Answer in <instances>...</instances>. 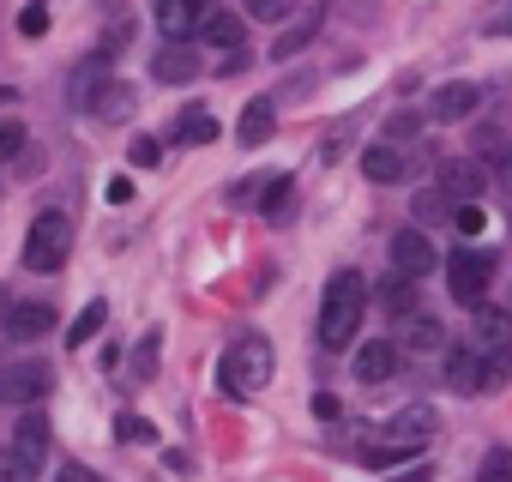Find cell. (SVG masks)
I'll return each mask as SVG.
<instances>
[{"instance_id":"1","label":"cell","mask_w":512,"mask_h":482,"mask_svg":"<svg viewBox=\"0 0 512 482\" xmlns=\"http://www.w3.org/2000/svg\"><path fill=\"white\" fill-rule=\"evenodd\" d=\"M362 314H368V284H362V272H338V278L326 284L320 344H326V350H350L356 332H362Z\"/></svg>"},{"instance_id":"2","label":"cell","mask_w":512,"mask_h":482,"mask_svg":"<svg viewBox=\"0 0 512 482\" xmlns=\"http://www.w3.org/2000/svg\"><path fill=\"white\" fill-rule=\"evenodd\" d=\"M217 386H223L229 398H253V392H266V386H272V338L241 332V338L223 350V362H217Z\"/></svg>"},{"instance_id":"3","label":"cell","mask_w":512,"mask_h":482,"mask_svg":"<svg viewBox=\"0 0 512 482\" xmlns=\"http://www.w3.org/2000/svg\"><path fill=\"white\" fill-rule=\"evenodd\" d=\"M67 248H73V223L67 211H43L25 235V266L31 272H61L67 266Z\"/></svg>"},{"instance_id":"4","label":"cell","mask_w":512,"mask_h":482,"mask_svg":"<svg viewBox=\"0 0 512 482\" xmlns=\"http://www.w3.org/2000/svg\"><path fill=\"white\" fill-rule=\"evenodd\" d=\"M488 278H494V260L476 254V248H464V254L446 260V290H452V302H464V308H476V302L488 296Z\"/></svg>"},{"instance_id":"5","label":"cell","mask_w":512,"mask_h":482,"mask_svg":"<svg viewBox=\"0 0 512 482\" xmlns=\"http://www.w3.org/2000/svg\"><path fill=\"white\" fill-rule=\"evenodd\" d=\"M49 386H55V374H49V362H37V356L0 368V404H37Z\"/></svg>"},{"instance_id":"6","label":"cell","mask_w":512,"mask_h":482,"mask_svg":"<svg viewBox=\"0 0 512 482\" xmlns=\"http://www.w3.org/2000/svg\"><path fill=\"white\" fill-rule=\"evenodd\" d=\"M440 266V254H434V241L422 235V229H398L392 235V272H404V278H428Z\"/></svg>"},{"instance_id":"7","label":"cell","mask_w":512,"mask_h":482,"mask_svg":"<svg viewBox=\"0 0 512 482\" xmlns=\"http://www.w3.org/2000/svg\"><path fill=\"white\" fill-rule=\"evenodd\" d=\"M434 434V410L428 404H404L392 422H386V446H404V452H422Z\"/></svg>"},{"instance_id":"8","label":"cell","mask_w":512,"mask_h":482,"mask_svg":"<svg viewBox=\"0 0 512 482\" xmlns=\"http://www.w3.org/2000/svg\"><path fill=\"white\" fill-rule=\"evenodd\" d=\"M476 103H482V91H476L470 79H452V85L434 91L428 115H434V121H464V115H476Z\"/></svg>"},{"instance_id":"9","label":"cell","mask_w":512,"mask_h":482,"mask_svg":"<svg viewBox=\"0 0 512 482\" xmlns=\"http://www.w3.org/2000/svg\"><path fill=\"white\" fill-rule=\"evenodd\" d=\"M482 181H488V169L476 157H446L440 163V193H452V199H476Z\"/></svg>"},{"instance_id":"10","label":"cell","mask_w":512,"mask_h":482,"mask_svg":"<svg viewBox=\"0 0 512 482\" xmlns=\"http://www.w3.org/2000/svg\"><path fill=\"white\" fill-rule=\"evenodd\" d=\"M392 374H398V344H392V338H374V344L356 350V380H362V386H380V380H392Z\"/></svg>"},{"instance_id":"11","label":"cell","mask_w":512,"mask_h":482,"mask_svg":"<svg viewBox=\"0 0 512 482\" xmlns=\"http://www.w3.org/2000/svg\"><path fill=\"white\" fill-rule=\"evenodd\" d=\"M157 25H163V37H193L199 25H205V0H157Z\"/></svg>"},{"instance_id":"12","label":"cell","mask_w":512,"mask_h":482,"mask_svg":"<svg viewBox=\"0 0 512 482\" xmlns=\"http://www.w3.org/2000/svg\"><path fill=\"white\" fill-rule=\"evenodd\" d=\"M272 127H278V103H272V97H253V103L241 109V121H235V139H241V145H266Z\"/></svg>"},{"instance_id":"13","label":"cell","mask_w":512,"mask_h":482,"mask_svg":"<svg viewBox=\"0 0 512 482\" xmlns=\"http://www.w3.org/2000/svg\"><path fill=\"white\" fill-rule=\"evenodd\" d=\"M0 332H13V338H49L55 332V308L49 302H13V314H7Z\"/></svg>"},{"instance_id":"14","label":"cell","mask_w":512,"mask_h":482,"mask_svg":"<svg viewBox=\"0 0 512 482\" xmlns=\"http://www.w3.org/2000/svg\"><path fill=\"white\" fill-rule=\"evenodd\" d=\"M151 79H163V85H193V79H199V55L181 49V43H175V49H157V55H151Z\"/></svg>"},{"instance_id":"15","label":"cell","mask_w":512,"mask_h":482,"mask_svg":"<svg viewBox=\"0 0 512 482\" xmlns=\"http://www.w3.org/2000/svg\"><path fill=\"white\" fill-rule=\"evenodd\" d=\"M362 175H368V181H404V175H410V157H404L398 145H368V151H362Z\"/></svg>"},{"instance_id":"16","label":"cell","mask_w":512,"mask_h":482,"mask_svg":"<svg viewBox=\"0 0 512 482\" xmlns=\"http://www.w3.org/2000/svg\"><path fill=\"white\" fill-rule=\"evenodd\" d=\"M446 386L452 392H482V350L476 344H464V350L446 356Z\"/></svg>"},{"instance_id":"17","label":"cell","mask_w":512,"mask_h":482,"mask_svg":"<svg viewBox=\"0 0 512 482\" xmlns=\"http://www.w3.org/2000/svg\"><path fill=\"white\" fill-rule=\"evenodd\" d=\"M398 338H404L410 350H422V356L446 344V332H440V320H434V314H416V308H404V326H398Z\"/></svg>"},{"instance_id":"18","label":"cell","mask_w":512,"mask_h":482,"mask_svg":"<svg viewBox=\"0 0 512 482\" xmlns=\"http://www.w3.org/2000/svg\"><path fill=\"white\" fill-rule=\"evenodd\" d=\"M314 31H320V13H302L290 31H278V43H272V61H290V55H302V49L314 43Z\"/></svg>"},{"instance_id":"19","label":"cell","mask_w":512,"mask_h":482,"mask_svg":"<svg viewBox=\"0 0 512 482\" xmlns=\"http://www.w3.org/2000/svg\"><path fill=\"white\" fill-rule=\"evenodd\" d=\"M199 31H205V43H217V49H229V55H235V49L247 43V25H241L235 13H211V19H205Z\"/></svg>"},{"instance_id":"20","label":"cell","mask_w":512,"mask_h":482,"mask_svg":"<svg viewBox=\"0 0 512 482\" xmlns=\"http://www.w3.org/2000/svg\"><path fill=\"white\" fill-rule=\"evenodd\" d=\"M470 314H476V344H482V350H488V344H512V320H506L500 308H488V302H476Z\"/></svg>"},{"instance_id":"21","label":"cell","mask_w":512,"mask_h":482,"mask_svg":"<svg viewBox=\"0 0 512 482\" xmlns=\"http://www.w3.org/2000/svg\"><path fill=\"white\" fill-rule=\"evenodd\" d=\"M482 350V344H476ZM512 380V344H488L482 350V392H500Z\"/></svg>"},{"instance_id":"22","label":"cell","mask_w":512,"mask_h":482,"mask_svg":"<svg viewBox=\"0 0 512 482\" xmlns=\"http://www.w3.org/2000/svg\"><path fill=\"white\" fill-rule=\"evenodd\" d=\"M85 109H97L103 121H127L133 115V91L127 85H103L97 97H85Z\"/></svg>"},{"instance_id":"23","label":"cell","mask_w":512,"mask_h":482,"mask_svg":"<svg viewBox=\"0 0 512 482\" xmlns=\"http://www.w3.org/2000/svg\"><path fill=\"white\" fill-rule=\"evenodd\" d=\"M13 446H19L25 458H37V464H43V452H49V422H43V416H19Z\"/></svg>"},{"instance_id":"24","label":"cell","mask_w":512,"mask_h":482,"mask_svg":"<svg viewBox=\"0 0 512 482\" xmlns=\"http://www.w3.org/2000/svg\"><path fill=\"white\" fill-rule=\"evenodd\" d=\"M103 320H109V302H91L73 326H67V350H79V344H91L97 332H103Z\"/></svg>"},{"instance_id":"25","label":"cell","mask_w":512,"mask_h":482,"mask_svg":"<svg viewBox=\"0 0 512 482\" xmlns=\"http://www.w3.org/2000/svg\"><path fill=\"white\" fill-rule=\"evenodd\" d=\"M175 133H181L187 145H211V139H217V121H211L205 109H187V115L175 121Z\"/></svg>"},{"instance_id":"26","label":"cell","mask_w":512,"mask_h":482,"mask_svg":"<svg viewBox=\"0 0 512 482\" xmlns=\"http://www.w3.org/2000/svg\"><path fill=\"white\" fill-rule=\"evenodd\" d=\"M0 482H37V458H25L19 446H0Z\"/></svg>"},{"instance_id":"27","label":"cell","mask_w":512,"mask_h":482,"mask_svg":"<svg viewBox=\"0 0 512 482\" xmlns=\"http://www.w3.org/2000/svg\"><path fill=\"white\" fill-rule=\"evenodd\" d=\"M290 211H296V181H290V175H278V181H272V199H266V217H272V223H284Z\"/></svg>"},{"instance_id":"28","label":"cell","mask_w":512,"mask_h":482,"mask_svg":"<svg viewBox=\"0 0 512 482\" xmlns=\"http://www.w3.org/2000/svg\"><path fill=\"white\" fill-rule=\"evenodd\" d=\"M157 350H163V332H145L139 350H133V380H151L157 374Z\"/></svg>"},{"instance_id":"29","label":"cell","mask_w":512,"mask_h":482,"mask_svg":"<svg viewBox=\"0 0 512 482\" xmlns=\"http://www.w3.org/2000/svg\"><path fill=\"white\" fill-rule=\"evenodd\" d=\"M452 217V193H416V223H446Z\"/></svg>"},{"instance_id":"30","label":"cell","mask_w":512,"mask_h":482,"mask_svg":"<svg viewBox=\"0 0 512 482\" xmlns=\"http://www.w3.org/2000/svg\"><path fill=\"white\" fill-rule=\"evenodd\" d=\"M476 482H512V452H506V446H494V452L476 464Z\"/></svg>"},{"instance_id":"31","label":"cell","mask_w":512,"mask_h":482,"mask_svg":"<svg viewBox=\"0 0 512 482\" xmlns=\"http://www.w3.org/2000/svg\"><path fill=\"white\" fill-rule=\"evenodd\" d=\"M115 440H127V446H145V440H157V428H151L145 416H115Z\"/></svg>"},{"instance_id":"32","label":"cell","mask_w":512,"mask_h":482,"mask_svg":"<svg viewBox=\"0 0 512 482\" xmlns=\"http://www.w3.org/2000/svg\"><path fill=\"white\" fill-rule=\"evenodd\" d=\"M380 302H386V308H398V314H404V308H410V278H404V272H392V278H386V284H380Z\"/></svg>"},{"instance_id":"33","label":"cell","mask_w":512,"mask_h":482,"mask_svg":"<svg viewBox=\"0 0 512 482\" xmlns=\"http://www.w3.org/2000/svg\"><path fill=\"white\" fill-rule=\"evenodd\" d=\"M25 151V127L19 121H0V163H13Z\"/></svg>"},{"instance_id":"34","label":"cell","mask_w":512,"mask_h":482,"mask_svg":"<svg viewBox=\"0 0 512 482\" xmlns=\"http://www.w3.org/2000/svg\"><path fill=\"white\" fill-rule=\"evenodd\" d=\"M127 157H133V169H157V163H163V145H157V139H133Z\"/></svg>"},{"instance_id":"35","label":"cell","mask_w":512,"mask_h":482,"mask_svg":"<svg viewBox=\"0 0 512 482\" xmlns=\"http://www.w3.org/2000/svg\"><path fill=\"white\" fill-rule=\"evenodd\" d=\"M290 7H296V0H247V19H290Z\"/></svg>"},{"instance_id":"36","label":"cell","mask_w":512,"mask_h":482,"mask_svg":"<svg viewBox=\"0 0 512 482\" xmlns=\"http://www.w3.org/2000/svg\"><path fill=\"white\" fill-rule=\"evenodd\" d=\"M452 223H458L464 235H482V223H488V217H482V205H470V199H464V205L452 211Z\"/></svg>"},{"instance_id":"37","label":"cell","mask_w":512,"mask_h":482,"mask_svg":"<svg viewBox=\"0 0 512 482\" xmlns=\"http://www.w3.org/2000/svg\"><path fill=\"white\" fill-rule=\"evenodd\" d=\"M260 187H266V175H247V181L229 193V205H253V199H260Z\"/></svg>"},{"instance_id":"38","label":"cell","mask_w":512,"mask_h":482,"mask_svg":"<svg viewBox=\"0 0 512 482\" xmlns=\"http://www.w3.org/2000/svg\"><path fill=\"white\" fill-rule=\"evenodd\" d=\"M19 31H25V37H43V31H49V13H43V7H25Z\"/></svg>"},{"instance_id":"39","label":"cell","mask_w":512,"mask_h":482,"mask_svg":"<svg viewBox=\"0 0 512 482\" xmlns=\"http://www.w3.org/2000/svg\"><path fill=\"white\" fill-rule=\"evenodd\" d=\"M127 199H133V181H127V175H115V181H109V205H127Z\"/></svg>"},{"instance_id":"40","label":"cell","mask_w":512,"mask_h":482,"mask_svg":"<svg viewBox=\"0 0 512 482\" xmlns=\"http://www.w3.org/2000/svg\"><path fill=\"white\" fill-rule=\"evenodd\" d=\"M314 416H320V422H338V398H332V392H320V398H314Z\"/></svg>"},{"instance_id":"41","label":"cell","mask_w":512,"mask_h":482,"mask_svg":"<svg viewBox=\"0 0 512 482\" xmlns=\"http://www.w3.org/2000/svg\"><path fill=\"white\" fill-rule=\"evenodd\" d=\"M55 482H97V470H85V464H61Z\"/></svg>"},{"instance_id":"42","label":"cell","mask_w":512,"mask_h":482,"mask_svg":"<svg viewBox=\"0 0 512 482\" xmlns=\"http://www.w3.org/2000/svg\"><path fill=\"white\" fill-rule=\"evenodd\" d=\"M488 31H494V37H500V31H512V7H506V13H494V19H488Z\"/></svg>"},{"instance_id":"43","label":"cell","mask_w":512,"mask_h":482,"mask_svg":"<svg viewBox=\"0 0 512 482\" xmlns=\"http://www.w3.org/2000/svg\"><path fill=\"white\" fill-rule=\"evenodd\" d=\"M7 314H13V296H7V284H0V326H7Z\"/></svg>"},{"instance_id":"44","label":"cell","mask_w":512,"mask_h":482,"mask_svg":"<svg viewBox=\"0 0 512 482\" xmlns=\"http://www.w3.org/2000/svg\"><path fill=\"white\" fill-rule=\"evenodd\" d=\"M500 169H506V181H512V139L500 145Z\"/></svg>"},{"instance_id":"45","label":"cell","mask_w":512,"mask_h":482,"mask_svg":"<svg viewBox=\"0 0 512 482\" xmlns=\"http://www.w3.org/2000/svg\"><path fill=\"white\" fill-rule=\"evenodd\" d=\"M398 482H428V470H410V476H398Z\"/></svg>"},{"instance_id":"46","label":"cell","mask_w":512,"mask_h":482,"mask_svg":"<svg viewBox=\"0 0 512 482\" xmlns=\"http://www.w3.org/2000/svg\"><path fill=\"white\" fill-rule=\"evenodd\" d=\"M7 97H13V91H7V85H0V103H7Z\"/></svg>"}]
</instances>
